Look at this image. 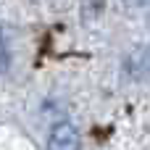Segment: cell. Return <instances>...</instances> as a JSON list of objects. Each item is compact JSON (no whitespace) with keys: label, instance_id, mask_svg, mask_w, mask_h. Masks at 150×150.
Instances as JSON below:
<instances>
[{"label":"cell","instance_id":"cell-1","mask_svg":"<svg viewBox=\"0 0 150 150\" xmlns=\"http://www.w3.org/2000/svg\"><path fill=\"white\" fill-rule=\"evenodd\" d=\"M79 132L74 129V124L69 121H58L50 129L47 137V150H79Z\"/></svg>","mask_w":150,"mask_h":150},{"label":"cell","instance_id":"cell-2","mask_svg":"<svg viewBox=\"0 0 150 150\" xmlns=\"http://www.w3.org/2000/svg\"><path fill=\"white\" fill-rule=\"evenodd\" d=\"M5 66H8V50H5V40L0 34V74L5 71Z\"/></svg>","mask_w":150,"mask_h":150}]
</instances>
